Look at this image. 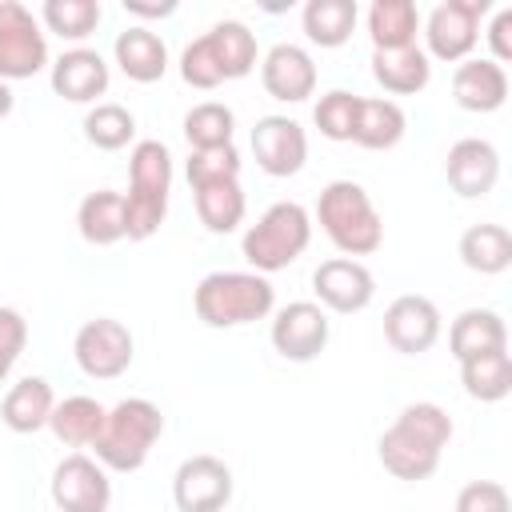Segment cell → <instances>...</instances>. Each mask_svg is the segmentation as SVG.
<instances>
[{
  "label": "cell",
  "mask_w": 512,
  "mask_h": 512,
  "mask_svg": "<svg viewBox=\"0 0 512 512\" xmlns=\"http://www.w3.org/2000/svg\"><path fill=\"white\" fill-rule=\"evenodd\" d=\"M452 440V420L440 404L416 400L380 432L376 456L396 480H428L440 468V452Z\"/></svg>",
  "instance_id": "cell-1"
},
{
  "label": "cell",
  "mask_w": 512,
  "mask_h": 512,
  "mask_svg": "<svg viewBox=\"0 0 512 512\" xmlns=\"http://www.w3.org/2000/svg\"><path fill=\"white\" fill-rule=\"evenodd\" d=\"M316 220L340 256H372L384 244V220L356 180H332L316 200Z\"/></svg>",
  "instance_id": "cell-2"
},
{
  "label": "cell",
  "mask_w": 512,
  "mask_h": 512,
  "mask_svg": "<svg viewBox=\"0 0 512 512\" xmlns=\"http://www.w3.org/2000/svg\"><path fill=\"white\" fill-rule=\"evenodd\" d=\"M160 432H164L160 408L144 396H128L104 412V428L92 440V452L108 472H136L144 468Z\"/></svg>",
  "instance_id": "cell-3"
},
{
  "label": "cell",
  "mask_w": 512,
  "mask_h": 512,
  "mask_svg": "<svg viewBox=\"0 0 512 512\" xmlns=\"http://www.w3.org/2000/svg\"><path fill=\"white\" fill-rule=\"evenodd\" d=\"M272 304L276 288L260 272H208L192 292V308L208 328H240L264 320Z\"/></svg>",
  "instance_id": "cell-4"
},
{
  "label": "cell",
  "mask_w": 512,
  "mask_h": 512,
  "mask_svg": "<svg viewBox=\"0 0 512 512\" xmlns=\"http://www.w3.org/2000/svg\"><path fill=\"white\" fill-rule=\"evenodd\" d=\"M312 244V216L304 204L296 200H276L248 232H244V260L252 264V272L268 276L280 272L288 264H296L304 256V248Z\"/></svg>",
  "instance_id": "cell-5"
},
{
  "label": "cell",
  "mask_w": 512,
  "mask_h": 512,
  "mask_svg": "<svg viewBox=\"0 0 512 512\" xmlns=\"http://www.w3.org/2000/svg\"><path fill=\"white\" fill-rule=\"evenodd\" d=\"M488 0H444L424 20V56L460 64L480 40V16H488Z\"/></svg>",
  "instance_id": "cell-6"
},
{
  "label": "cell",
  "mask_w": 512,
  "mask_h": 512,
  "mask_svg": "<svg viewBox=\"0 0 512 512\" xmlns=\"http://www.w3.org/2000/svg\"><path fill=\"white\" fill-rule=\"evenodd\" d=\"M48 64V40L20 0H0V80H32Z\"/></svg>",
  "instance_id": "cell-7"
},
{
  "label": "cell",
  "mask_w": 512,
  "mask_h": 512,
  "mask_svg": "<svg viewBox=\"0 0 512 512\" xmlns=\"http://www.w3.org/2000/svg\"><path fill=\"white\" fill-rule=\"evenodd\" d=\"M132 348H136L132 332L120 320H112V316H96V320L80 324V332L72 340V356H76L80 372L92 376V380L124 376L128 364H132Z\"/></svg>",
  "instance_id": "cell-8"
},
{
  "label": "cell",
  "mask_w": 512,
  "mask_h": 512,
  "mask_svg": "<svg viewBox=\"0 0 512 512\" xmlns=\"http://www.w3.org/2000/svg\"><path fill=\"white\" fill-rule=\"evenodd\" d=\"M52 504L60 512H108L112 480L108 468L84 452H72L52 472Z\"/></svg>",
  "instance_id": "cell-9"
},
{
  "label": "cell",
  "mask_w": 512,
  "mask_h": 512,
  "mask_svg": "<svg viewBox=\"0 0 512 512\" xmlns=\"http://www.w3.org/2000/svg\"><path fill=\"white\" fill-rule=\"evenodd\" d=\"M328 332V312L320 304L292 300L272 320V348L292 364H308L328 348Z\"/></svg>",
  "instance_id": "cell-10"
},
{
  "label": "cell",
  "mask_w": 512,
  "mask_h": 512,
  "mask_svg": "<svg viewBox=\"0 0 512 512\" xmlns=\"http://www.w3.org/2000/svg\"><path fill=\"white\" fill-rule=\"evenodd\" d=\"M180 512H224L232 500V468L216 456H188L172 476Z\"/></svg>",
  "instance_id": "cell-11"
},
{
  "label": "cell",
  "mask_w": 512,
  "mask_h": 512,
  "mask_svg": "<svg viewBox=\"0 0 512 512\" xmlns=\"http://www.w3.org/2000/svg\"><path fill=\"white\" fill-rule=\"evenodd\" d=\"M312 292L320 300V308L328 312H340V316H352V312H364L376 296V276L360 264V260H348V256H332L324 260L316 272H312Z\"/></svg>",
  "instance_id": "cell-12"
},
{
  "label": "cell",
  "mask_w": 512,
  "mask_h": 512,
  "mask_svg": "<svg viewBox=\"0 0 512 512\" xmlns=\"http://www.w3.org/2000/svg\"><path fill=\"white\" fill-rule=\"evenodd\" d=\"M252 156L268 176H296L308 160V136L292 116H260L252 128Z\"/></svg>",
  "instance_id": "cell-13"
},
{
  "label": "cell",
  "mask_w": 512,
  "mask_h": 512,
  "mask_svg": "<svg viewBox=\"0 0 512 512\" xmlns=\"http://www.w3.org/2000/svg\"><path fill=\"white\" fill-rule=\"evenodd\" d=\"M384 340L404 352V356H420L440 340V308L428 296H396L384 312Z\"/></svg>",
  "instance_id": "cell-14"
},
{
  "label": "cell",
  "mask_w": 512,
  "mask_h": 512,
  "mask_svg": "<svg viewBox=\"0 0 512 512\" xmlns=\"http://www.w3.org/2000/svg\"><path fill=\"white\" fill-rule=\"evenodd\" d=\"M444 176H448L452 192L464 196V200L488 196L496 188V180H500V152L480 136H464V140H456L448 148Z\"/></svg>",
  "instance_id": "cell-15"
},
{
  "label": "cell",
  "mask_w": 512,
  "mask_h": 512,
  "mask_svg": "<svg viewBox=\"0 0 512 512\" xmlns=\"http://www.w3.org/2000/svg\"><path fill=\"white\" fill-rule=\"evenodd\" d=\"M260 80H264V92L272 100L300 104L316 92V64L300 44H276L260 60Z\"/></svg>",
  "instance_id": "cell-16"
},
{
  "label": "cell",
  "mask_w": 512,
  "mask_h": 512,
  "mask_svg": "<svg viewBox=\"0 0 512 512\" xmlns=\"http://www.w3.org/2000/svg\"><path fill=\"white\" fill-rule=\"evenodd\" d=\"M108 64L96 48H68L52 64V92L72 104H92L108 92Z\"/></svg>",
  "instance_id": "cell-17"
},
{
  "label": "cell",
  "mask_w": 512,
  "mask_h": 512,
  "mask_svg": "<svg viewBox=\"0 0 512 512\" xmlns=\"http://www.w3.org/2000/svg\"><path fill=\"white\" fill-rule=\"evenodd\" d=\"M452 100L464 112H496L508 100V72L504 64L480 56V60H460L452 72Z\"/></svg>",
  "instance_id": "cell-18"
},
{
  "label": "cell",
  "mask_w": 512,
  "mask_h": 512,
  "mask_svg": "<svg viewBox=\"0 0 512 512\" xmlns=\"http://www.w3.org/2000/svg\"><path fill=\"white\" fill-rule=\"evenodd\" d=\"M448 348L456 360H472V356H488V352H504L508 348V324L500 312L492 308H464L452 328H448Z\"/></svg>",
  "instance_id": "cell-19"
},
{
  "label": "cell",
  "mask_w": 512,
  "mask_h": 512,
  "mask_svg": "<svg viewBox=\"0 0 512 512\" xmlns=\"http://www.w3.org/2000/svg\"><path fill=\"white\" fill-rule=\"evenodd\" d=\"M112 52H116L120 72H124L128 80H136V84H156V80L168 72V48H164V40H160L152 28H144V24L124 28V32L116 36Z\"/></svg>",
  "instance_id": "cell-20"
},
{
  "label": "cell",
  "mask_w": 512,
  "mask_h": 512,
  "mask_svg": "<svg viewBox=\"0 0 512 512\" xmlns=\"http://www.w3.org/2000/svg\"><path fill=\"white\" fill-rule=\"evenodd\" d=\"M372 76L384 92L392 96H416L428 88L432 80V60L424 56L420 44L408 48H388V52H372Z\"/></svg>",
  "instance_id": "cell-21"
},
{
  "label": "cell",
  "mask_w": 512,
  "mask_h": 512,
  "mask_svg": "<svg viewBox=\"0 0 512 512\" xmlns=\"http://www.w3.org/2000/svg\"><path fill=\"white\" fill-rule=\"evenodd\" d=\"M56 408V396H52V384L44 376H24L20 384L8 388L4 404H0V416L12 432L28 436V432H40L48 428V416Z\"/></svg>",
  "instance_id": "cell-22"
},
{
  "label": "cell",
  "mask_w": 512,
  "mask_h": 512,
  "mask_svg": "<svg viewBox=\"0 0 512 512\" xmlns=\"http://www.w3.org/2000/svg\"><path fill=\"white\" fill-rule=\"evenodd\" d=\"M408 132V116L396 100H368L360 96L356 108V128H352V144L368 148V152H388L404 140Z\"/></svg>",
  "instance_id": "cell-23"
},
{
  "label": "cell",
  "mask_w": 512,
  "mask_h": 512,
  "mask_svg": "<svg viewBox=\"0 0 512 512\" xmlns=\"http://www.w3.org/2000/svg\"><path fill=\"white\" fill-rule=\"evenodd\" d=\"M76 228L92 248H108L124 240V192H112V188L88 192L76 208Z\"/></svg>",
  "instance_id": "cell-24"
},
{
  "label": "cell",
  "mask_w": 512,
  "mask_h": 512,
  "mask_svg": "<svg viewBox=\"0 0 512 512\" xmlns=\"http://www.w3.org/2000/svg\"><path fill=\"white\" fill-rule=\"evenodd\" d=\"M104 412L108 408L92 396H68V400H56V408L48 416V428L68 448H92V440L104 428Z\"/></svg>",
  "instance_id": "cell-25"
},
{
  "label": "cell",
  "mask_w": 512,
  "mask_h": 512,
  "mask_svg": "<svg viewBox=\"0 0 512 512\" xmlns=\"http://www.w3.org/2000/svg\"><path fill=\"white\" fill-rule=\"evenodd\" d=\"M460 260L464 268L480 276H500L512 264V232L504 224H472L460 236Z\"/></svg>",
  "instance_id": "cell-26"
},
{
  "label": "cell",
  "mask_w": 512,
  "mask_h": 512,
  "mask_svg": "<svg viewBox=\"0 0 512 512\" xmlns=\"http://www.w3.org/2000/svg\"><path fill=\"white\" fill-rule=\"evenodd\" d=\"M356 20H360L356 0H308L304 12H300L304 36H308L312 44H320V48H340V44H348Z\"/></svg>",
  "instance_id": "cell-27"
},
{
  "label": "cell",
  "mask_w": 512,
  "mask_h": 512,
  "mask_svg": "<svg viewBox=\"0 0 512 512\" xmlns=\"http://www.w3.org/2000/svg\"><path fill=\"white\" fill-rule=\"evenodd\" d=\"M416 32H420V12L412 0H376L368 8L372 52L408 48V44H416Z\"/></svg>",
  "instance_id": "cell-28"
},
{
  "label": "cell",
  "mask_w": 512,
  "mask_h": 512,
  "mask_svg": "<svg viewBox=\"0 0 512 512\" xmlns=\"http://www.w3.org/2000/svg\"><path fill=\"white\" fill-rule=\"evenodd\" d=\"M204 36H208V44H212V56H216L224 80H240V76H248V72L256 68V36H252L248 24H240V20H220V24H212Z\"/></svg>",
  "instance_id": "cell-29"
},
{
  "label": "cell",
  "mask_w": 512,
  "mask_h": 512,
  "mask_svg": "<svg viewBox=\"0 0 512 512\" xmlns=\"http://www.w3.org/2000/svg\"><path fill=\"white\" fill-rule=\"evenodd\" d=\"M460 384L472 400L480 404H496L512 392V356L504 352H488V356H472L460 360Z\"/></svg>",
  "instance_id": "cell-30"
},
{
  "label": "cell",
  "mask_w": 512,
  "mask_h": 512,
  "mask_svg": "<svg viewBox=\"0 0 512 512\" xmlns=\"http://www.w3.org/2000/svg\"><path fill=\"white\" fill-rule=\"evenodd\" d=\"M248 212V200H244V188L240 180H228V184H208V188H196V216L208 232L216 236H228L240 228Z\"/></svg>",
  "instance_id": "cell-31"
},
{
  "label": "cell",
  "mask_w": 512,
  "mask_h": 512,
  "mask_svg": "<svg viewBox=\"0 0 512 512\" xmlns=\"http://www.w3.org/2000/svg\"><path fill=\"white\" fill-rule=\"evenodd\" d=\"M128 188L136 192H172V152L160 140H140L128 156Z\"/></svg>",
  "instance_id": "cell-32"
},
{
  "label": "cell",
  "mask_w": 512,
  "mask_h": 512,
  "mask_svg": "<svg viewBox=\"0 0 512 512\" xmlns=\"http://www.w3.org/2000/svg\"><path fill=\"white\" fill-rule=\"evenodd\" d=\"M232 132H236V116L220 100H204L184 116V140L192 152L196 148H224V144H232Z\"/></svg>",
  "instance_id": "cell-33"
},
{
  "label": "cell",
  "mask_w": 512,
  "mask_h": 512,
  "mask_svg": "<svg viewBox=\"0 0 512 512\" xmlns=\"http://www.w3.org/2000/svg\"><path fill=\"white\" fill-rule=\"evenodd\" d=\"M100 16L104 12L96 0H44V8H40V20L60 40H88L96 32Z\"/></svg>",
  "instance_id": "cell-34"
},
{
  "label": "cell",
  "mask_w": 512,
  "mask_h": 512,
  "mask_svg": "<svg viewBox=\"0 0 512 512\" xmlns=\"http://www.w3.org/2000/svg\"><path fill=\"white\" fill-rule=\"evenodd\" d=\"M84 136L100 152H120L136 136V116L124 104H96L84 116Z\"/></svg>",
  "instance_id": "cell-35"
},
{
  "label": "cell",
  "mask_w": 512,
  "mask_h": 512,
  "mask_svg": "<svg viewBox=\"0 0 512 512\" xmlns=\"http://www.w3.org/2000/svg\"><path fill=\"white\" fill-rule=\"evenodd\" d=\"M184 176H188L192 192H196V188H208V184L240 180V152H236V144H224V148H196V152H188Z\"/></svg>",
  "instance_id": "cell-36"
},
{
  "label": "cell",
  "mask_w": 512,
  "mask_h": 512,
  "mask_svg": "<svg viewBox=\"0 0 512 512\" xmlns=\"http://www.w3.org/2000/svg\"><path fill=\"white\" fill-rule=\"evenodd\" d=\"M356 108H360V96L348 92V88H332L316 100L312 108V120L320 128V136L328 140H352V128H356Z\"/></svg>",
  "instance_id": "cell-37"
},
{
  "label": "cell",
  "mask_w": 512,
  "mask_h": 512,
  "mask_svg": "<svg viewBox=\"0 0 512 512\" xmlns=\"http://www.w3.org/2000/svg\"><path fill=\"white\" fill-rule=\"evenodd\" d=\"M164 216H168V196H160V192H136V188L124 192V236L128 240L156 236L160 224H164Z\"/></svg>",
  "instance_id": "cell-38"
},
{
  "label": "cell",
  "mask_w": 512,
  "mask_h": 512,
  "mask_svg": "<svg viewBox=\"0 0 512 512\" xmlns=\"http://www.w3.org/2000/svg\"><path fill=\"white\" fill-rule=\"evenodd\" d=\"M180 76H184V84L204 88V92H212V88H220V84H224V72H220L216 56H212L208 36H196V40L180 52Z\"/></svg>",
  "instance_id": "cell-39"
},
{
  "label": "cell",
  "mask_w": 512,
  "mask_h": 512,
  "mask_svg": "<svg viewBox=\"0 0 512 512\" xmlns=\"http://www.w3.org/2000/svg\"><path fill=\"white\" fill-rule=\"evenodd\" d=\"M456 512H512L508 488L496 480H472L456 496Z\"/></svg>",
  "instance_id": "cell-40"
},
{
  "label": "cell",
  "mask_w": 512,
  "mask_h": 512,
  "mask_svg": "<svg viewBox=\"0 0 512 512\" xmlns=\"http://www.w3.org/2000/svg\"><path fill=\"white\" fill-rule=\"evenodd\" d=\"M24 344H28V324H24V316L16 312V308H4L0 304V360H16L20 352H24Z\"/></svg>",
  "instance_id": "cell-41"
},
{
  "label": "cell",
  "mask_w": 512,
  "mask_h": 512,
  "mask_svg": "<svg viewBox=\"0 0 512 512\" xmlns=\"http://www.w3.org/2000/svg\"><path fill=\"white\" fill-rule=\"evenodd\" d=\"M488 44H492V56H488V60H496V64L512 60V8H500V12L492 16V24H488Z\"/></svg>",
  "instance_id": "cell-42"
},
{
  "label": "cell",
  "mask_w": 512,
  "mask_h": 512,
  "mask_svg": "<svg viewBox=\"0 0 512 512\" xmlns=\"http://www.w3.org/2000/svg\"><path fill=\"white\" fill-rule=\"evenodd\" d=\"M124 12L128 16H144V20H164L176 12V0H160V4H148V0H124Z\"/></svg>",
  "instance_id": "cell-43"
},
{
  "label": "cell",
  "mask_w": 512,
  "mask_h": 512,
  "mask_svg": "<svg viewBox=\"0 0 512 512\" xmlns=\"http://www.w3.org/2000/svg\"><path fill=\"white\" fill-rule=\"evenodd\" d=\"M12 104H16V96H12V88H8L4 80H0V120H4L8 112H12Z\"/></svg>",
  "instance_id": "cell-44"
},
{
  "label": "cell",
  "mask_w": 512,
  "mask_h": 512,
  "mask_svg": "<svg viewBox=\"0 0 512 512\" xmlns=\"http://www.w3.org/2000/svg\"><path fill=\"white\" fill-rule=\"evenodd\" d=\"M8 368H12V364H8V360H0V384H4V376H8Z\"/></svg>",
  "instance_id": "cell-45"
}]
</instances>
